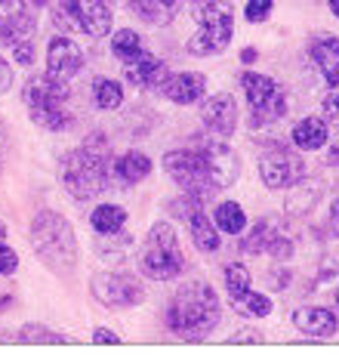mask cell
<instances>
[{
	"label": "cell",
	"instance_id": "7bdbcfd3",
	"mask_svg": "<svg viewBox=\"0 0 339 358\" xmlns=\"http://www.w3.org/2000/svg\"><path fill=\"white\" fill-rule=\"evenodd\" d=\"M330 10H333V16L339 19V0H330Z\"/></svg>",
	"mask_w": 339,
	"mask_h": 358
},
{
	"label": "cell",
	"instance_id": "603a6c76",
	"mask_svg": "<svg viewBox=\"0 0 339 358\" xmlns=\"http://www.w3.org/2000/svg\"><path fill=\"white\" fill-rule=\"evenodd\" d=\"M191 238H195V244L201 250H219V226H216V220H210L204 210H197L195 216H191Z\"/></svg>",
	"mask_w": 339,
	"mask_h": 358
},
{
	"label": "cell",
	"instance_id": "7402d4cb",
	"mask_svg": "<svg viewBox=\"0 0 339 358\" xmlns=\"http://www.w3.org/2000/svg\"><path fill=\"white\" fill-rule=\"evenodd\" d=\"M290 195H287V213L293 216H306L308 210H315V204H318L321 198V182H299L290 185Z\"/></svg>",
	"mask_w": 339,
	"mask_h": 358
},
{
	"label": "cell",
	"instance_id": "7c38bea8",
	"mask_svg": "<svg viewBox=\"0 0 339 358\" xmlns=\"http://www.w3.org/2000/svg\"><path fill=\"white\" fill-rule=\"evenodd\" d=\"M259 176L269 189H290L299 179H306V164H302L299 155L287 152V148H275L262 158Z\"/></svg>",
	"mask_w": 339,
	"mask_h": 358
},
{
	"label": "cell",
	"instance_id": "8fae6325",
	"mask_svg": "<svg viewBox=\"0 0 339 358\" xmlns=\"http://www.w3.org/2000/svg\"><path fill=\"white\" fill-rule=\"evenodd\" d=\"M197 152H201L204 164H207V176L213 189H228L234 185V179L241 173V161L234 155V148L223 143V139H197Z\"/></svg>",
	"mask_w": 339,
	"mask_h": 358
},
{
	"label": "cell",
	"instance_id": "44dd1931",
	"mask_svg": "<svg viewBox=\"0 0 339 358\" xmlns=\"http://www.w3.org/2000/svg\"><path fill=\"white\" fill-rule=\"evenodd\" d=\"M130 10L151 25H167L182 10V0H130Z\"/></svg>",
	"mask_w": 339,
	"mask_h": 358
},
{
	"label": "cell",
	"instance_id": "1f68e13d",
	"mask_svg": "<svg viewBox=\"0 0 339 358\" xmlns=\"http://www.w3.org/2000/svg\"><path fill=\"white\" fill-rule=\"evenodd\" d=\"M324 121H327L333 130H339V87H333L324 99Z\"/></svg>",
	"mask_w": 339,
	"mask_h": 358
},
{
	"label": "cell",
	"instance_id": "ba28073f",
	"mask_svg": "<svg viewBox=\"0 0 339 358\" xmlns=\"http://www.w3.org/2000/svg\"><path fill=\"white\" fill-rule=\"evenodd\" d=\"M241 87H244L247 106L253 111L256 121H278V117H284L287 93L271 78L256 74V71H244L241 74Z\"/></svg>",
	"mask_w": 339,
	"mask_h": 358
},
{
	"label": "cell",
	"instance_id": "484cf974",
	"mask_svg": "<svg viewBox=\"0 0 339 358\" xmlns=\"http://www.w3.org/2000/svg\"><path fill=\"white\" fill-rule=\"evenodd\" d=\"M112 53L127 65L136 62V59L145 53L142 37H139L136 31H130V28H121V31H114V37H112Z\"/></svg>",
	"mask_w": 339,
	"mask_h": 358
},
{
	"label": "cell",
	"instance_id": "ab89813d",
	"mask_svg": "<svg viewBox=\"0 0 339 358\" xmlns=\"http://www.w3.org/2000/svg\"><path fill=\"white\" fill-rule=\"evenodd\" d=\"M330 226H333L339 235V201H333V207H330Z\"/></svg>",
	"mask_w": 339,
	"mask_h": 358
},
{
	"label": "cell",
	"instance_id": "ac0fdd59",
	"mask_svg": "<svg viewBox=\"0 0 339 358\" xmlns=\"http://www.w3.org/2000/svg\"><path fill=\"white\" fill-rule=\"evenodd\" d=\"M293 324L306 337H333L339 322L333 312L324 309V306H302V309L293 312Z\"/></svg>",
	"mask_w": 339,
	"mask_h": 358
},
{
	"label": "cell",
	"instance_id": "74e56055",
	"mask_svg": "<svg viewBox=\"0 0 339 358\" xmlns=\"http://www.w3.org/2000/svg\"><path fill=\"white\" fill-rule=\"evenodd\" d=\"M93 340H96V343H105V346H112V343H121V337H117L114 331H105V327H96V331H93Z\"/></svg>",
	"mask_w": 339,
	"mask_h": 358
},
{
	"label": "cell",
	"instance_id": "5bb4252c",
	"mask_svg": "<svg viewBox=\"0 0 339 358\" xmlns=\"http://www.w3.org/2000/svg\"><path fill=\"white\" fill-rule=\"evenodd\" d=\"M201 121L207 130L219 133V136H232L238 127V102L232 93H213L201 106Z\"/></svg>",
	"mask_w": 339,
	"mask_h": 358
},
{
	"label": "cell",
	"instance_id": "52a82bcc",
	"mask_svg": "<svg viewBox=\"0 0 339 358\" xmlns=\"http://www.w3.org/2000/svg\"><path fill=\"white\" fill-rule=\"evenodd\" d=\"M53 22L62 31L105 37L112 31V6L105 0H56Z\"/></svg>",
	"mask_w": 339,
	"mask_h": 358
},
{
	"label": "cell",
	"instance_id": "bcb514c9",
	"mask_svg": "<svg viewBox=\"0 0 339 358\" xmlns=\"http://www.w3.org/2000/svg\"><path fill=\"white\" fill-rule=\"evenodd\" d=\"M28 3H34V6H43V3H47V0H28Z\"/></svg>",
	"mask_w": 339,
	"mask_h": 358
},
{
	"label": "cell",
	"instance_id": "7dc6e473",
	"mask_svg": "<svg viewBox=\"0 0 339 358\" xmlns=\"http://www.w3.org/2000/svg\"><path fill=\"white\" fill-rule=\"evenodd\" d=\"M336 309H339V290H336Z\"/></svg>",
	"mask_w": 339,
	"mask_h": 358
},
{
	"label": "cell",
	"instance_id": "2e32d148",
	"mask_svg": "<svg viewBox=\"0 0 339 358\" xmlns=\"http://www.w3.org/2000/svg\"><path fill=\"white\" fill-rule=\"evenodd\" d=\"M160 93H164L170 102H176V106H191V102H197L204 93H207V78L197 71L170 74Z\"/></svg>",
	"mask_w": 339,
	"mask_h": 358
},
{
	"label": "cell",
	"instance_id": "9a60e30c",
	"mask_svg": "<svg viewBox=\"0 0 339 358\" xmlns=\"http://www.w3.org/2000/svg\"><path fill=\"white\" fill-rule=\"evenodd\" d=\"M151 173V161L142 152H127L108 161V189H130Z\"/></svg>",
	"mask_w": 339,
	"mask_h": 358
},
{
	"label": "cell",
	"instance_id": "d590c367",
	"mask_svg": "<svg viewBox=\"0 0 339 358\" xmlns=\"http://www.w3.org/2000/svg\"><path fill=\"white\" fill-rule=\"evenodd\" d=\"M16 266H19V257H16V250L10 248V244H0V275H10V272H16Z\"/></svg>",
	"mask_w": 339,
	"mask_h": 358
},
{
	"label": "cell",
	"instance_id": "d6a6232c",
	"mask_svg": "<svg viewBox=\"0 0 339 358\" xmlns=\"http://www.w3.org/2000/svg\"><path fill=\"white\" fill-rule=\"evenodd\" d=\"M22 13H28V0H0V25L13 22Z\"/></svg>",
	"mask_w": 339,
	"mask_h": 358
},
{
	"label": "cell",
	"instance_id": "d6986e66",
	"mask_svg": "<svg viewBox=\"0 0 339 358\" xmlns=\"http://www.w3.org/2000/svg\"><path fill=\"white\" fill-rule=\"evenodd\" d=\"M330 139V124L324 117H306L293 127V145L302 152H318V148Z\"/></svg>",
	"mask_w": 339,
	"mask_h": 358
},
{
	"label": "cell",
	"instance_id": "8992f818",
	"mask_svg": "<svg viewBox=\"0 0 339 358\" xmlns=\"http://www.w3.org/2000/svg\"><path fill=\"white\" fill-rule=\"evenodd\" d=\"M186 268V257L179 250L176 232L170 222H154L149 238H145L142 257H139V272L151 281H170L176 275H182Z\"/></svg>",
	"mask_w": 339,
	"mask_h": 358
},
{
	"label": "cell",
	"instance_id": "4fadbf2b",
	"mask_svg": "<svg viewBox=\"0 0 339 358\" xmlns=\"http://www.w3.org/2000/svg\"><path fill=\"white\" fill-rule=\"evenodd\" d=\"M84 69V53L71 37H53L47 47V74L59 84H68L75 74Z\"/></svg>",
	"mask_w": 339,
	"mask_h": 358
},
{
	"label": "cell",
	"instance_id": "30bf717a",
	"mask_svg": "<svg viewBox=\"0 0 339 358\" xmlns=\"http://www.w3.org/2000/svg\"><path fill=\"white\" fill-rule=\"evenodd\" d=\"M164 170L182 192H213V182L207 176V164H204L197 148H176V152H167Z\"/></svg>",
	"mask_w": 339,
	"mask_h": 358
},
{
	"label": "cell",
	"instance_id": "d4e9b609",
	"mask_svg": "<svg viewBox=\"0 0 339 358\" xmlns=\"http://www.w3.org/2000/svg\"><path fill=\"white\" fill-rule=\"evenodd\" d=\"M213 220H216L219 232H225V235H241L247 229L244 207H241L238 201H223V204L216 207V213H213Z\"/></svg>",
	"mask_w": 339,
	"mask_h": 358
},
{
	"label": "cell",
	"instance_id": "f1b7e54d",
	"mask_svg": "<svg viewBox=\"0 0 339 358\" xmlns=\"http://www.w3.org/2000/svg\"><path fill=\"white\" fill-rule=\"evenodd\" d=\"M234 309L247 312V315H256V318H265L271 312V300L265 294H256V290H247V294L234 296Z\"/></svg>",
	"mask_w": 339,
	"mask_h": 358
},
{
	"label": "cell",
	"instance_id": "4dcf8cb0",
	"mask_svg": "<svg viewBox=\"0 0 339 358\" xmlns=\"http://www.w3.org/2000/svg\"><path fill=\"white\" fill-rule=\"evenodd\" d=\"M225 287H228V294H232V300L241 296V294H247L250 290V272L244 266H228L225 268Z\"/></svg>",
	"mask_w": 339,
	"mask_h": 358
},
{
	"label": "cell",
	"instance_id": "f35d334b",
	"mask_svg": "<svg viewBox=\"0 0 339 358\" xmlns=\"http://www.w3.org/2000/svg\"><path fill=\"white\" fill-rule=\"evenodd\" d=\"M232 343H262V334H256V331H238L232 337Z\"/></svg>",
	"mask_w": 339,
	"mask_h": 358
},
{
	"label": "cell",
	"instance_id": "3957f363",
	"mask_svg": "<svg viewBox=\"0 0 339 358\" xmlns=\"http://www.w3.org/2000/svg\"><path fill=\"white\" fill-rule=\"evenodd\" d=\"M31 248L53 272H68L77 263V235L56 210H40L31 222Z\"/></svg>",
	"mask_w": 339,
	"mask_h": 358
},
{
	"label": "cell",
	"instance_id": "f6af8a7d",
	"mask_svg": "<svg viewBox=\"0 0 339 358\" xmlns=\"http://www.w3.org/2000/svg\"><path fill=\"white\" fill-rule=\"evenodd\" d=\"M10 303H13V296H3V300H0V309H6Z\"/></svg>",
	"mask_w": 339,
	"mask_h": 358
},
{
	"label": "cell",
	"instance_id": "ffe728a7",
	"mask_svg": "<svg viewBox=\"0 0 339 358\" xmlns=\"http://www.w3.org/2000/svg\"><path fill=\"white\" fill-rule=\"evenodd\" d=\"M308 53L318 62L324 78L333 87H339V37H318V41L308 47Z\"/></svg>",
	"mask_w": 339,
	"mask_h": 358
},
{
	"label": "cell",
	"instance_id": "277c9868",
	"mask_svg": "<svg viewBox=\"0 0 339 358\" xmlns=\"http://www.w3.org/2000/svg\"><path fill=\"white\" fill-rule=\"evenodd\" d=\"M197 31L188 41V53L213 56L223 53L234 34V10L228 0H195Z\"/></svg>",
	"mask_w": 339,
	"mask_h": 358
},
{
	"label": "cell",
	"instance_id": "5b68a950",
	"mask_svg": "<svg viewBox=\"0 0 339 358\" xmlns=\"http://www.w3.org/2000/svg\"><path fill=\"white\" fill-rule=\"evenodd\" d=\"M22 99H25L31 121L38 127H43V130L59 133L71 124V115H68V108H65V99H68L65 84L53 80L50 74L28 80L25 90H22Z\"/></svg>",
	"mask_w": 339,
	"mask_h": 358
},
{
	"label": "cell",
	"instance_id": "b9f144b4",
	"mask_svg": "<svg viewBox=\"0 0 339 358\" xmlns=\"http://www.w3.org/2000/svg\"><path fill=\"white\" fill-rule=\"evenodd\" d=\"M3 143H6V130H3V124H0V152H3Z\"/></svg>",
	"mask_w": 339,
	"mask_h": 358
},
{
	"label": "cell",
	"instance_id": "60d3db41",
	"mask_svg": "<svg viewBox=\"0 0 339 358\" xmlns=\"http://www.w3.org/2000/svg\"><path fill=\"white\" fill-rule=\"evenodd\" d=\"M241 59H244L247 65H250V62H256V50H244V56H241Z\"/></svg>",
	"mask_w": 339,
	"mask_h": 358
},
{
	"label": "cell",
	"instance_id": "ee69618b",
	"mask_svg": "<svg viewBox=\"0 0 339 358\" xmlns=\"http://www.w3.org/2000/svg\"><path fill=\"white\" fill-rule=\"evenodd\" d=\"M3 241H6V226L0 222V244H3Z\"/></svg>",
	"mask_w": 339,
	"mask_h": 358
},
{
	"label": "cell",
	"instance_id": "cb8c5ba5",
	"mask_svg": "<svg viewBox=\"0 0 339 358\" xmlns=\"http://www.w3.org/2000/svg\"><path fill=\"white\" fill-rule=\"evenodd\" d=\"M90 222H93V229L99 235H117L123 229V222H127V210L117 207V204H99L93 210Z\"/></svg>",
	"mask_w": 339,
	"mask_h": 358
},
{
	"label": "cell",
	"instance_id": "6da1fadb",
	"mask_svg": "<svg viewBox=\"0 0 339 358\" xmlns=\"http://www.w3.org/2000/svg\"><path fill=\"white\" fill-rule=\"evenodd\" d=\"M219 296L204 281H188L173 294L167 306V327L186 340H204L219 324Z\"/></svg>",
	"mask_w": 339,
	"mask_h": 358
},
{
	"label": "cell",
	"instance_id": "4316f807",
	"mask_svg": "<svg viewBox=\"0 0 339 358\" xmlns=\"http://www.w3.org/2000/svg\"><path fill=\"white\" fill-rule=\"evenodd\" d=\"M93 99H96V106H99V108L114 111V108L123 106V87L117 84V80H112V78H96Z\"/></svg>",
	"mask_w": 339,
	"mask_h": 358
},
{
	"label": "cell",
	"instance_id": "836d02e7",
	"mask_svg": "<svg viewBox=\"0 0 339 358\" xmlns=\"http://www.w3.org/2000/svg\"><path fill=\"white\" fill-rule=\"evenodd\" d=\"M271 0H250L247 3V10H244V16L250 22H262V19H269V13H271Z\"/></svg>",
	"mask_w": 339,
	"mask_h": 358
},
{
	"label": "cell",
	"instance_id": "e0dca14e",
	"mask_svg": "<svg viewBox=\"0 0 339 358\" xmlns=\"http://www.w3.org/2000/svg\"><path fill=\"white\" fill-rule=\"evenodd\" d=\"M170 78V69L160 62L158 56L151 53H142L136 62L127 65V80L133 87H142V90H164Z\"/></svg>",
	"mask_w": 339,
	"mask_h": 358
},
{
	"label": "cell",
	"instance_id": "7a4b0ae2",
	"mask_svg": "<svg viewBox=\"0 0 339 358\" xmlns=\"http://www.w3.org/2000/svg\"><path fill=\"white\" fill-rule=\"evenodd\" d=\"M108 161H112V152H108L105 136L102 133L86 136L77 152L62 158L59 179H62L65 192H71V198L77 201L102 195L108 189Z\"/></svg>",
	"mask_w": 339,
	"mask_h": 358
},
{
	"label": "cell",
	"instance_id": "e575fe53",
	"mask_svg": "<svg viewBox=\"0 0 339 358\" xmlns=\"http://www.w3.org/2000/svg\"><path fill=\"white\" fill-rule=\"evenodd\" d=\"M13 59H16L19 65H31L34 62V43H31V37L28 41H19V43H13Z\"/></svg>",
	"mask_w": 339,
	"mask_h": 358
},
{
	"label": "cell",
	"instance_id": "83f0119b",
	"mask_svg": "<svg viewBox=\"0 0 339 358\" xmlns=\"http://www.w3.org/2000/svg\"><path fill=\"white\" fill-rule=\"evenodd\" d=\"M275 238H278V229L271 226V222H256V229L244 241V250L247 253H269L271 244H275Z\"/></svg>",
	"mask_w": 339,
	"mask_h": 358
},
{
	"label": "cell",
	"instance_id": "f546056e",
	"mask_svg": "<svg viewBox=\"0 0 339 358\" xmlns=\"http://www.w3.org/2000/svg\"><path fill=\"white\" fill-rule=\"evenodd\" d=\"M19 340L22 343H68L65 334H56L50 327H40V324H25L19 331Z\"/></svg>",
	"mask_w": 339,
	"mask_h": 358
},
{
	"label": "cell",
	"instance_id": "8d00e7d4",
	"mask_svg": "<svg viewBox=\"0 0 339 358\" xmlns=\"http://www.w3.org/2000/svg\"><path fill=\"white\" fill-rule=\"evenodd\" d=\"M13 87V69L6 59H0V93H10Z\"/></svg>",
	"mask_w": 339,
	"mask_h": 358
},
{
	"label": "cell",
	"instance_id": "9c48e42d",
	"mask_svg": "<svg viewBox=\"0 0 339 358\" xmlns=\"http://www.w3.org/2000/svg\"><path fill=\"white\" fill-rule=\"evenodd\" d=\"M93 296L108 309H130V306H139L145 300V290L139 285V278H133L127 272H96L90 281Z\"/></svg>",
	"mask_w": 339,
	"mask_h": 358
}]
</instances>
